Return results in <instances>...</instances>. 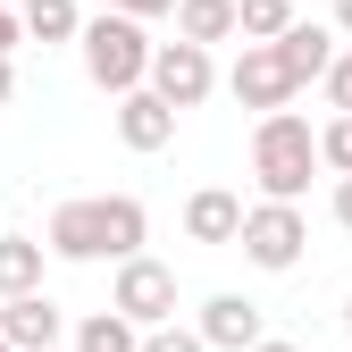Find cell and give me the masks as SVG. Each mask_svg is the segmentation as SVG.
Listing matches in <instances>:
<instances>
[{
    "mask_svg": "<svg viewBox=\"0 0 352 352\" xmlns=\"http://www.w3.org/2000/svg\"><path fill=\"white\" fill-rule=\"evenodd\" d=\"M151 235V218L135 193H84V201H59L51 227H42V243H51L59 260H135Z\"/></svg>",
    "mask_w": 352,
    "mask_h": 352,
    "instance_id": "cell-1",
    "label": "cell"
},
{
    "mask_svg": "<svg viewBox=\"0 0 352 352\" xmlns=\"http://www.w3.org/2000/svg\"><path fill=\"white\" fill-rule=\"evenodd\" d=\"M311 168H327L311 118L269 109V118H260V135H252V176H260V193H269V201H302V193H311Z\"/></svg>",
    "mask_w": 352,
    "mask_h": 352,
    "instance_id": "cell-2",
    "label": "cell"
},
{
    "mask_svg": "<svg viewBox=\"0 0 352 352\" xmlns=\"http://www.w3.org/2000/svg\"><path fill=\"white\" fill-rule=\"evenodd\" d=\"M76 42H84V76H93L101 93H135L151 76V51H160V42H143V17H126V9L93 17Z\"/></svg>",
    "mask_w": 352,
    "mask_h": 352,
    "instance_id": "cell-3",
    "label": "cell"
},
{
    "mask_svg": "<svg viewBox=\"0 0 352 352\" xmlns=\"http://www.w3.org/2000/svg\"><path fill=\"white\" fill-rule=\"evenodd\" d=\"M243 260L252 269H294L302 260V243H311V227H302V210L294 201H260V210H243Z\"/></svg>",
    "mask_w": 352,
    "mask_h": 352,
    "instance_id": "cell-4",
    "label": "cell"
},
{
    "mask_svg": "<svg viewBox=\"0 0 352 352\" xmlns=\"http://www.w3.org/2000/svg\"><path fill=\"white\" fill-rule=\"evenodd\" d=\"M235 101L243 109H260V118H269V109H285L294 93H302V76L285 67V51H277V42H243V59H235Z\"/></svg>",
    "mask_w": 352,
    "mask_h": 352,
    "instance_id": "cell-5",
    "label": "cell"
},
{
    "mask_svg": "<svg viewBox=\"0 0 352 352\" xmlns=\"http://www.w3.org/2000/svg\"><path fill=\"white\" fill-rule=\"evenodd\" d=\"M210 84H218L210 42H160V51H151V93H168L176 109H201Z\"/></svg>",
    "mask_w": 352,
    "mask_h": 352,
    "instance_id": "cell-6",
    "label": "cell"
},
{
    "mask_svg": "<svg viewBox=\"0 0 352 352\" xmlns=\"http://www.w3.org/2000/svg\"><path fill=\"white\" fill-rule=\"evenodd\" d=\"M109 302H118L135 327H168V319H176V277L160 269V260L135 252V260H118V294H109Z\"/></svg>",
    "mask_w": 352,
    "mask_h": 352,
    "instance_id": "cell-7",
    "label": "cell"
},
{
    "mask_svg": "<svg viewBox=\"0 0 352 352\" xmlns=\"http://www.w3.org/2000/svg\"><path fill=\"white\" fill-rule=\"evenodd\" d=\"M0 336H9L17 352H51L67 336V319H59L51 294H9V302H0Z\"/></svg>",
    "mask_w": 352,
    "mask_h": 352,
    "instance_id": "cell-8",
    "label": "cell"
},
{
    "mask_svg": "<svg viewBox=\"0 0 352 352\" xmlns=\"http://www.w3.org/2000/svg\"><path fill=\"white\" fill-rule=\"evenodd\" d=\"M118 135H126V151H168V135H176V101L168 93H118Z\"/></svg>",
    "mask_w": 352,
    "mask_h": 352,
    "instance_id": "cell-9",
    "label": "cell"
},
{
    "mask_svg": "<svg viewBox=\"0 0 352 352\" xmlns=\"http://www.w3.org/2000/svg\"><path fill=\"white\" fill-rule=\"evenodd\" d=\"M201 336H210V352H252V344H260V302L210 294V302H201Z\"/></svg>",
    "mask_w": 352,
    "mask_h": 352,
    "instance_id": "cell-10",
    "label": "cell"
},
{
    "mask_svg": "<svg viewBox=\"0 0 352 352\" xmlns=\"http://www.w3.org/2000/svg\"><path fill=\"white\" fill-rule=\"evenodd\" d=\"M185 235H193V243H235V235H243V201H235L227 185L193 193V201H185Z\"/></svg>",
    "mask_w": 352,
    "mask_h": 352,
    "instance_id": "cell-11",
    "label": "cell"
},
{
    "mask_svg": "<svg viewBox=\"0 0 352 352\" xmlns=\"http://www.w3.org/2000/svg\"><path fill=\"white\" fill-rule=\"evenodd\" d=\"M277 51H285V67H294L302 84H311V76H327V67H336V34H327V25H302V17H294V25L277 34Z\"/></svg>",
    "mask_w": 352,
    "mask_h": 352,
    "instance_id": "cell-12",
    "label": "cell"
},
{
    "mask_svg": "<svg viewBox=\"0 0 352 352\" xmlns=\"http://www.w3.org/2000/svg\"><path fill=\"white\" fill-rule=\"evenodd\" d=\"M176 34L185 42H227V34H243V9L235 0H176Z\"/></svg>",
    "mask_w": 352,
    "mask_h": 352,
    "instance_id": "cell-13",
    "label": "cell"
},
{
    "mask_svg": "<svg viewBox=\"0 0 352 352\" xmlns=\"http://www.w3.org/2000/svg\"><path fill=\"white\" fill-rule=\"evenodd\" d=\"M42 235H0V294H42Z\"/></svg>",
    "mask_w": 352,
    "mask_h": 352,
    "instance_id": "cell-14",
    "label": "cell"
},
{
    "mask_svg": "<svg viewBox=\"0 0 352 352\" xmlns=\"http://www.w3.org/2000/svg\"><path fill=\"white\" fill-rule=\"evenodd\" d=\"M76 352H143V336H135V319L109 302V311H93V319L76 327Z\"/></svg>",
    "mask_w": 352,
    "mask_h": 352,
    "instance_id": "cell-15",
    "label": "cell"
},
{
    "mask_svg": "<svg viewBox=\"0 0 352 352\" xmlns=\"http://www.w3.org/2000/svg\"><path fill=\"white\" fill-rule=\"evenodd\" d=\"M17 17H25L34 42H76V34H84V9H76V0H25Z\"/></svg>",
    "mask_w": 352,
    "mask_h": 352,
    "instance_id": "cell-16",
    "label": "cell"
},
{
    "mask_svg": "<svg viewBox=\"0 0 352 352\" xmlns=\"http://www.w3.org/2000/svg\"><path fill=\"white\" fill-rule=\"evenodd\" d=\"M243 9V42H277L294 25V0H235Z\"/></svg>",
    "mask_w": 352,
    "mask_h": 352,
    "instance_id": "cell-17",
    "label": "cell"
},
{
    "mask_svg": "<svg viewBox=\"0 0 352 352\" xmlns=\"http://www.w3.org/2000/svg\"><path fill=\"white\" fill-rule=\"evenodd\" d=\"M319 151H327V168H336V176H352V109H336V126L319 135Z\"/></svg>",
    "mask_w": 352,
    "mask_h": 352,
    "instance_id": "cell-18",
    "label": "cell"
},
{
    "mask_svg": "<svg viewBox=\"0 0 352 352\" xmlns=\"http://www.w3.org/2000/svg\"><path fill=\"white\" fill-rule=\"evenodd\" d=\"M143 352H210L201 327H143Z\"/></svg>",
    "mask_w": 352,
    "mask_h": 352,
    "instance_id": "cell-19",
    "label": "cell"
},
{
    "mask_svg": "<svg viewBox=\"0 0 352 352\" xmlns=\"http://www.w3.org/2000/svg\"><path fill=\"white\" fill-rule=\"evenodd\" d=\"M319 84H327V101H336V109H352V51H336V67H327Z\"/></svg>",
    "mask_w": 352,
    "mask_h": 352,
    "instance_id": "cell-20",
    "label": "cell"
},
{
    "mask_svg": "<svg viewBox=\"0 0 352 352\" xmlns=\"http://www.w3.org/2000/svg\"><path fill=\"white\" fill-rule=\"evenodd\" d=\"M109 9H126V17H168L176 0H109Z\"/></svg>",
    "mask_w": 352,
    "mask_h": 352,
    "instance_id": "cell-21",
    "label": "cell"
},
{
    "mask_svg": "<svg viewBox=\"0 0 352 352\" xmlns=\"http://www.w3.org/2000/svg\"><path fill=\"white\" fill-rule=\"evenodd\" d=\"M17 34H25V17H17V9H0V59L17 51Z\"/></svg>",
    "mask_w": 352,
    "mask_h": 352,
    "instance_id": "cell-22",
    "label": "cell"
},
{
    "mask_svg": "<svg viewBox=\"0 0 352 352\" xmlns=\"http://www.w3.org/2000/svg\"><path fill=\"white\" fill-rule=\"evenodd\" d=\"M336 218L352 227V176H336Z\"/></svg>",
    "mask_w": 352,
    "mask_h": 352,
    "instance_id": "cell-23",
    "label": "cell"
},
{
    "mask_svg": "<svg viewBox=\"0 0 352 352\" xmlns=\"http://www.w3.org/2000/svg\"><path fill=\"white\" fill-rule=\"evenodd\" d=\"M9 93H17V76H9V59H0V109H9Z\"/></svg>",
    "mask_w": 352,
    "mask_h": 352,
    "instance_id": "cell-24",
    "label": "cell"
},
{
    "mask_svg": "<svg viewBox=\"0 0 352 352\" xmlns=\"http://www.w3.org/2000/svg\"><path fill=\"white\" fill-rule=\"evenodd\" d=\"M336 25H344V34H352V0H336Z\"/></svg>",
    "mask_w": 352,
    "mask_h": 352,
    "instance_id": "cell-25",
    "label": "cell"
},
{
    "mask_svg": "<svg viewBox=\"0 0 352 352\" xmlns=\"http://www.w3.org/2000/svg\"><path fill=\"white\" fill-rule=\"evenodd\" d=\"M252 352H294V344H277V336H260V344H252Z\"/></svg>",
    "mask_w": 352,
    "mask_h": 352,
    "instance_id": "cell-26",
    "label": "cell"
},
{
    "mask_svg": "<svg viewBox=\"0 0 352 352\" xmlns=\"http://www.w3.org/2000/svg\"><path fill=\"white\" fill-rule=\"evenodd\" d=\"M0 352H17V344H9V336H0Z\"/></svg>",
    "mask_w": 352,
    "mask_h": 352,
    "instance_id": "cell-27",
    "label": "cell"
},
{
    "mask_svg": "<svg viewBox=\"0 0 352 352\" xmlns=\"http://www.w3.org/2000/svg\"><path fill=\"white\" fill-rule=\"evenodd\" d=\"M344 327H352V302H344Z\"/></svg>",
    "mask_w": 352,
    "mask_h": 352,
    "instance_id": "cell-28",
    "label": "cell"
}]
</instances>
